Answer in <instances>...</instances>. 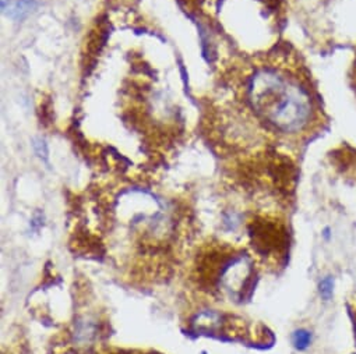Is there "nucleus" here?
<instances>
[{
  "label": "nucleus",
  "instance_id": "nucleus-6",
  "mask_svg": "<svg viewBox=\"0 0 356 354\" xmlns=\"http://www.w3.org/2000/svg\"><path fill=\"white\" fill-rule=\"evenodd\" d=\"M324 237H325V239H330V229H328V228L324 230Z\"/></svg>",
  "mask_w": 356,
  "mask_h": 354
},
{
  "label": "nucleus",
  "instance_id": "nucleus-1",
  "mask_svg": "<svg viewBox=\"0 0 356 354\" xmlns=\"http://www.w3.org/2000/svg\"><path fill=\"white\" fill-rule=\"evenodd\" d=\"M248 91L257 115L284 133L303 130L313 116L310 92L277 69L257 70L250 78Z\"/></svg>",
  "mask_w": 356,
  "mask_h": 354
},
{
  "label": "nucleus",
  "instance_id": "nucleus-2",
  "mask_svg": "<svg viewBox=\"0 0 356 354\" xmlns=\"http://www.w3.org/2000/svg\"><path fill=\"white\" fill-rule=\"evenodd\" d=\"M38 8V3L35 0H16V2L10 3L5 12L8 16L16 22L24 20L27 16H30L33 12H35Z\"/></svg>",
  "mask_w": 356,
  "mask_h": 354
},
{
  "label": "nucleus",
  "instance_id": "nucleus-5",
  "mask_svg": "<svg viewBox=\"0 0 356 354\" xmlns=\"http://www.w3.org/2000/svg\"><path fill=\"white\" fill-rule=\"evenodd\" d=\"M34 148H35L38 156L47 159V156H48V148H47L45 141H42V140H35V141H34Z\"/></svg>",
  "mask_w": 356,
  "mask_h": 354
},
{
  "label": "nucleus",
  "instance_id": "nucleus-7",
  "mask_svg": "<svg viewBox=\"0 0 356 354\" xmlns=\"http://www.w3.org/2000/svg\"><path fill=\"white\" fill-rule=\"evenodd\" d=\"M353 354H356V353H353Z\"/></svg>",
  "mask_w": 356,
  "mask_h": 354
},
{
  "label": "nucleus",
  "instance_id": "nucleus-3",
  "mask_svg": "<svg viewBox=\"0 0 356 354\" xmlns=\"http://www.w3.org/2000/svg\"><path fill=\"white\" fill-rule=\"evenodd\" d=\"M292 342H293L295 348L306 350L312 343V333L307 329H298L293 332Z\"/></svg>",
  "mask_w": 356,
  "mask_h": 354
},
{
  "label": "nucleus",
  "instance_id": "nucleus-4",
  "mask_svg": "<svg viewBox=\"0 0 356 354\" xmlns=\"http://www.w3.org/2000/svg\"><path fill=\"white\" fill-rule=\"evenodd\" d=\"M318 293L324 301L331 300V297L334 294V278L332 276H325L323 280H320Z\"/></svg>",
  "mask_w": 356,
  "mask_h": 354
}]
</instances>
